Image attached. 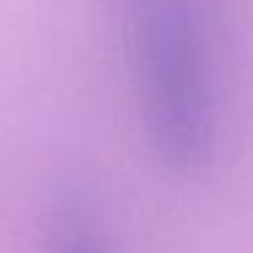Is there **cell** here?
I'll use <instances>...</instances> for the list:
<instances>
[{
	"instance_id": "6da1fadb",
	"label": "cell",
	"mask_w": 253,
	"mask_h": 253,
	"mask_svg": "<svg viewBox=\"0 0 253 253\" xmlns=\"http://www.w3.org/2000/svg\"><path fill=\"white\" fill-rule=\"evenodd\" d=\"M139 104L153 144L191 169L212 147L215 98L202 0H126Z\"/></svg>"
},
{
	"instance_id": "7a4b0ae2",
	"label": "cell",
	"mask_w": 253,
	"mask_h": 253,
	"mask_svg": "<svg viewBox=\"0 0 253 253\" xmlns=\"http://www.w3.org/2000/svg\"><path fill=\"white\" fill-rule=\"evenodd\" d=\"M49 253H109L95 218L79 202H63L52 218Z\"/></svg>"
}]
</instances>
